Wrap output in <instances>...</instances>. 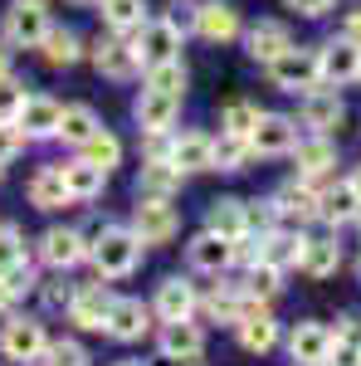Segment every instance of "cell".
<instances>
[{
    "mask_svg": "<svg viewBox=\"0 0 361 366\" xmlns=\"http://www.w3.org/2000/svg\"><path fill=\"white\" fill-rule=\"evenodd\" d=\"M98 5H103V25L117 34L147 25V0H98Z\"/></svg>",
    "mask_w": 361,
    "mask_h": 366,
    "instance_id": "cell-33",
    "label": "cell"
},
{
    "mask_svg": "<svg viewBox=\"0 0 361 366\" xmlns=\"http://www.w3.org/2000/svg\"><path fill=\"white\" fill-rule=\"evenodd\" d=\"M5 29H10V44L39 49L44 34H49V15H44V5H25V0H15V10H10Z\"/></svg>",
    "mask_w": 361,
    "mask_h": 366,
    "instance_id": "cell-10",
    "label": "cell"
},
{
    "mask_svg": "<svg viewBox=\"0 0 361 366\" xmlns=\"http://www.w3.org/2000/svg\"><path fill=\"white\" fill-rule=\"evenodd\" d=\"M132 113H137L142 132H167L171 122H176V113H181V98H176V93H157V88H142Z\"/></svg>",
    "mask_w": 361,
    "mask_h": 366,
    "instance_id": "cell-12",
    "label": "cell"
},
{
    "mask_svg": "<svg viewBox=\"0 0 361 366\" xmlns=\"http://www.w3.org/2000/svg\"><path fill=\"white\" fill-rule=\"evenodd\" d=\"M347 181H352V191L361 196V167H352V176H347Z\"/></svg>",
    "mask_w": 361,
    "mask_h": 366,
    "instance_id": "cell-52",
    "label": "cell"
},
{
    "mask_svg": "<svg viewBox=\"0 0 361 366\" xmlns=\"http://www.w3.org/2000/svg\"><path fill=\"white\" fill-rule=\"evenodd\" d=\"M205 352V337H200V327H195L191 317H176L162 327V357L167 362H195Z\"/></svg>",
    "mask_w": 361,
    "mask_h": 366,
    "instance_id": "cell-15",
    "label": "cell"
},
{
    "mask_svg": "<svg viewBox=\"0 0 361 366\" xmlns=\"http://www.w3.org/2000/svg\"><path fill=\"white\" fill-rule=\"evenodd\" d=\"M88 54H93V69L108 74V79H132V74H137V54H132V44H122V39H98Z\"/></svg>",
    "mask_w": 361,
    "mask_h": 366,
    "instance_id": "cell-22",
    "label": "cell"
},
{
    "mask_svg": "<svg viewBox=\"0 0 361 366\" xmlns=\"http://www.w3.org/2000/svg\"><path fill=\"white\" fill-rule=\"evenodd\" d=\"M210 229L224 234V239L244 234V229H249V205H244V200H234V196H220L215 205H210Z\"/></svg>",
    "mask_w": 361,
    "mask_h": 366,
    "instance_id": "cell-32",
    "label": "cell"
},
{
    "mask_svg": "<svg viewBox=\"0 0 361 366\" xmlns=\"http://www.w3.org/2000/svg\"><path fill=\"white\" fill-rule=\"evenodd\" d=\"M234 327H239V342H244V352H269V347L278 342V322H274V317H269L264 308L254 312V303L244 308V317H239Z\"/></svg>",
    "mask_w": 361,
    "mask_h": 366,
    "instance_id": "cell-28",
    "label": "cell"
},
{
    "mask_svg": "<svg viewBox=\"0 0 361 366\" xmlns=\"http://www.w3.org/2000/svg\"><path fill=\"white\" fill-rule=\"evenodd\" d=\"M249 137H234V132H224L220 142H215V167L220 171H244V162H249Z\"/></svg>",
    "mask_w": 361,
    "mask_h": 366,
    "instance_id": "cell-38",
    "label": "cell"
},
{
    "mask_svg": "<svg viewBox=\"0 0 361 366\" xmlns=\"http://www.w3.org/2000/svg\"><path fill=\"white\" fill-rule=\"evenodd\" d=\"M357 274H361V264H357Z\"/></svg>",
    "mask_w": 361,
    "mask_h": 366,
    "instance_id": "cell-57",
    "label": "cell"
},
{
    "mask_svg": "<svg viewBox=\"0 0 361 366\" xmlns=\"http://www.w3.org/2000/svg\"><path fill=\"white\" fill-rule=\"evenodd\" d=\"M39 54H44V64L49 69H69V64H79V34L74 29H49L44 34V44H39Z\"/></svg>",
    "mask_w": 361,
    "mask_h": 366,
    "instance_id": "cell-34",
    "label": "cell"
},
{
    "mask_svg": "<svg viewBox=\"0 0 361 366\" xmlns=\"http://www.w3.org/2000/svg\"><path fill=\"white\" fill-rule=\"evenodd\" d=\"M278 279H283L278 269H269V264H254V269H249V283H244V293H249V298H274V293H278Z\"/></svg>",
    "mask_w": 361,
    "mask_h": 366,
    "instance_id": "cell-40",
    "label": "cell"
},
{
    "mask_svg": "<svg viewBox=\"0 0 361 366\" xmlns=\"http://www.w3.org/2000/svg\"><path fill=\"white\" fill-rule=\"evenodd\" d=\"M59 117H64V108H59L54 98L34 93V98H25V103H20L15 122L25 127V137H59Z\"/></svg>",
    "mask_w": 361,
    "mask_h": 366,
    "instance_id": "cell-14",
    "label": "cell"
},
{
    "mask_svg": "<svg viewBox=\"0 0 361 366\" xmlns=\"http://www.w3.org/2000/svg\"><path fill=\"white\" fill-rule=\"evenodd\" d=\"M147 88H157V93H186V64L181 59H167V64H152L147 69Z\"/></svg>",
    "mask_w": 361,
    "mask_h": 366,
    "instance_id": "cell-37",
    "label": "cell"
},
{
    "mask_svg": "<svg viewBox=\"0 0 361 366\" xmlns=\"http://www.w3.org/2000/svg\"><path fill=\"white\" fill-rule=\"evenodd\" d=\"M157 312H162V322L191 317V312H195V288L186 279H167L162 288H157Z\"/></svg>",
    "mask_w": 361,
    "mask_h": 366,
    "instance_id": "cell-30",
    "label": "cell"
},
{
    "mask_svg": "<svg viewBox=\"0 0 361 366\" xmlns=\"http://www.w3.org/2000/svg\"><path fill=\"white\" fill-rule=\"evenodd\" d=\"M88 254H93V264H98L103 279H127L142 259V239H137V229L112 225L98 234V244H88Z\"/></svg>",
    "mask_w": 361,
    "mask_h": 366,
    "instance_id": "cell-1",
    "label": "cell"
},
{
    "mask_svg": "<svg viewBox=\"0 0 361 366\" xmlns=\"http://www.w3.org/2000/svg\"><path fill=\"white\" fill-rule=\"evenodd\" d=\"M0 347H5V357H10V362H29V357H39V352L49 347L44 322H34V317H15V322L5 327Z\"/></svg>",
    "mask_w": 361,
    "mask_h": 366,
    "instance_id": "cell-11",
    "label": "cell"
},
{
    "mask_svg": "<svg viewBox=\"0 0 361 366\" xmlns=\"http://www.w3.org/2000/svg\"><path fill=\"white\" fill-rule=\"evenodd\" d=\"M108 308H112V298H108L103 283H84V288L69 298V317H74L84 332H103V327H108Z\"/></svg>",
    "mask_w": 361,
    "mask_h": 366,
    "instance_id": "cell-8",
    "label": "cell"
},
{
    "mask_svg": "<svg viewBox=\"0 0 361 366\" xmlns=\"http://www.w3.org/2000/svg\"><path fill=\"white\" fill-rule=\"evenodd\" d=\"M274 200H264V205H249V225H259V229H274Z\"/></svg>",
    "mask_w": 361,
    "mask_h": 366,
    "instance_id": "cell-48",
    "label": "cell"
},
{
    "mask_svg": "<svg viewBox=\"0 0 361 366\" xmlns=\"http://www.w3.org/2000/svg\"><path fill=\"white\" fill-rule=\"evenodd\" d=\"M147 317L152 312L142 308L137 298H112V308H108V337H117V342H137L142 332H147Z\"/></svg>",
    "mask_w": 361,
    "mask_h": 366,
    "instance_id": "cell-21",
    "label": "cell"
},
{
    "mask_svg": "<svg viewBox=\"0 0 361 366\" xmlns=\"http://www.w3.org/2000/svg\"><path fill=\"white\" fill-rule=\"evenodd\" d=\"M132 229H137L142 244H167V239H176V229H181V215L171 210V200L142 196L137 200V215H132Z\"/></svg>",
    "mask_w": 361,
    "mask_h": 366,
    "instance_id": "cell-4",
    "label": "cell"
},
{
    "mask_svg": "<svg viewBox=\"0 0 361 366\" xmlns=\"http://www.w3.org/2000/svg\"><path fill=\"white\" fill-rule=\"evenodd\" d=\"M317 215H322L327 225H352V220H361V196L352 191V181H342V186H332V191H322Z\"/></svg>",
    "mask_w": 361,
    "mask_h": 366,
    "instance_id": "cell-24",
    "label": "cell"
},
{
    "mask_svg": "<svg viewBox=\"0 0 361 366\" xmlns=\"http://www.w3.org/2000/svg\"><path fill=\"white\" fill-rule=\"evenodd\" d=\"M332 342H337L332 327H322V322H298L293 337H288V352H293V362H298V366H327Z\"/></svg>",
    "mask_w": 361,
    "mask_h": 366,
    "instance_id": "cell-7",
    "label": "cell"
},
{
    "mask_svg": "<svg viewBox=\"0 0 361 366\" xmlns=\"http://www.w3.org/2000/svg\"><path fill=\"white\" fill-rule=\"evenodd\" d=\"M74 5H98V0H74Z\"/></svg>",
    "mask_w": 361,
    "mask_h": 366,
    "instance_id": "cell-53",
    "label": "cell"
},
{
    "mask_svg": "<svg viewBox=\"0 0 361 366\" xmlns=\"http://www.w3.org/2000/svg\"><path fill=\"white\" fill-rule=\"evenodd\" d=\"M298 254H303V234H293V229H264V239H259V264H269V269H293L298 264Z\"/></svg>",
    "mask_w": 361,
    "mask_h": 366,
    "instance_id": "cell-20",
    "label": "cell"
},
{
    "mask_svg": "<svg viewBox=\"0 0 361 366\" xmlns=\"http://www.w3.org/2000/svg\"><path fill=\"white\" fill-rule=\"evenodd\" d=\"M64 171V186H69V196L74 200H93V196H103V181H108V171L103 167H93V162H69V167H59Z\"/></svg>",
    "mask_w": 361,
    "mask_h": 366,
    "instance_id": "cell-29",
    "label": "cell"
},
{
    "mask_svg": "<svg viewBox=\"0 0 361 366\" xmlns=\"http://www.w3.org/2000/svg\"><path fill=\"white\" fill-rule=\"evenodd\" d=\"M15 298H20V293H15V288H10V283L0 279V308H10V303H15Z\"/></svg>",
    "mask_w": 361,
    "mask_h": 366,
    "instance_id": "cell-50",
    "label": "cell"
},
{
    "mask_svg": "<svg viewBox=\"0 0 361 366\" xmlns=\"http://www.w3.org/2000/svg\"><path fill=\"white\" fill-rule=\"evenodd\" d=\"M20 103H25V88L15 84V79H0V122H15Z\"/></svg>",
    "mask_w": 361,
    "mask_h": 366,
    "instance_id": "cell-45",
    "label": "cell"
},
{
    "mask_svg": "<svg viewBox=\"0 0 361 366\" xmlns=\"http://www.w3.org/2000/svg\"><path fill=\"white\" fill-rule=\"evenodd\" d=\"M191 269H200V274H224L229 269V239L215 234V229L195 234L191 239Z\"/></svg>",
    "mask_w": 361,
    "mask_h": 366,
    "instance_id": "cell-25",
    "label": "cell"
},
{
    "mask_svg": "<svg viewBox=\"0 0 361 366\" xmlns=\"http://www.w3.org/2000/svg\"><path fill=\"white\" fill-rule=\"evenodd\" d=\"M44 357H49V366H88V352L79 342H49Z\"/></svg>",
    "mask_w": 361,
    "mask_h": 366,
    "instance_id": "cell-42",
    "label": "cell"
},
{
    "mask_svg": "<svg viewBox=\"0 0 361 366\" xmlns=\"http://www.w3.org/2000/svg\"><path fill=\"white\" fill-rule=\"evenodd\" d=\"M288 10H298V15H307V20H317V15L332 10V0H288Z\"/></svg>",
    "mask_w": 361,
    "mask_h": 366,
    "instance_id": "cell-47",
    "label": "cell"
},
{
    "mask_svg": "<svg viewBox=\"0 0 361 366\" xmlns=\"http://www.w3.org/2000/svg\"><path fill=\"white\" fill-rule=\"evenodd\" d=\"M229 264H239V269H254L259 264V239H254L249 229L229 239Z\"/></svg>",
    "mask_w": 361,
    "mask_h": 366,
    "instance_id": "cell-43",
    "label": "cell"
},
{
    "mask_svg": "<svg viewBox=\"0 0 361 366\" xmlns=\"http://www.w3.org/2000/svg\"><path fill=\"white\" fill-rule=\"evenodd\" d=\"M249 59H259V64H274L288 44H293V34H288V25H278V20H264V25L249 29Z\"/></svg>",
    "mask_w": 361,
    "mask_h": 366,
    "instance_id": "cell-27",
    "label": "cell"
},
{
    "mask_svg": "<svg viewBox=\"0 0 361 366\" xmlns=\"http://www.w3.org/2000/svg\"><path fill=\"white\" fill-rule=\"evenodd\" d=\"M0 79H10V49H0Z\"/></svg>",
    "mask_w": 361,
    "mask_h": 366,
    "instance_id": "cell-51",
    "label": "cell"
},
{
    "mask_svg": "<svg viewBox=\"0 0 361 366\" xmlns=\"http://www.w3.org/2000/svg\"><path fill=\"white\" fill-rule=\"evenodd\" d=\"M181 176H186V171L176 167L171 157H157V162H147V167H142L137 196H152V200H171L176 191H181Z\"/></svg>",
    "mask_w": 361,
    "mask_h": 366,
    "instance_id": "cell-19",
    "label": "cell"
},
{
    "mask_svg": "<svg viewBox=\"0 0 361 366\" xmlns=\"http://www.w3.org/2000/svg\"><path fill=\"white\" fill-rule=\"evenodd\" d=\"M317 69H322V84H357L361 79V44L352 39H332L327 49H317Z\"/></svg>",
    "mask_w": 361,
    "mask_h": 366,
    "instance_id": "cell-6",
    "label": "cell"
},
{
    "mask_svg": "<svg viewBox=\"0 0 361 366\" xmlns=\"http://www.w3.org/2000/svg\"><path fill=\"white\" fill-rule=\"evenodd\" d=\"M98 132V113L93 108H84V103H74V108H64V117H59V137L74 142V147H84L88 137Z\"/></svg>",
    "mask_w": 361,
    "mask_h": 366,
    "instance_id": "cell-35",
    "label": "cell"
},
{
    "mask_svg": "<svg viewBox=\"0 0 361 366\" xmlns=\"http://www.w3.org/2000/svg\"><path fill=\"white\" fill-rule=\"evenodd\" d=\"M15 264H25V239L15 229H0V274L15 269Z\"/></svg>",
    "mask_w": 361,
    "mask_h": 366,
    "instance_id": "cell-44",
    "label": "cell"
},
{
    "mask_svg": "<svg viewBox=\"0 0 361 366\" xmlns=\"http://www.w3.org/2000/svg\"><path fill=\"white\" fill-rule=\"evenodd\" d=\"M220 122H224V132H234V137H249L254 122H259V108H254V103H229Z\"/></svg>",
    "mask_w": 361,
    "mask_h": 366,
    "instance_id": "cell-39",
    "label": "cell"
},
{
    "mask_svg": "<svg viewBox=\"0 0 361 366\" xmlns=\"http://www.w3.org/2000/svg\"><path fill=\"white\" fill-rule=\"evenodd\" d=\"M171 162L181 171H210L215 167V142L200 137V132H181L171 142Z\"/></svg>",
    "mask_w": 361,
    "mask_h": 366,
    "instance_id": "cell-23",
    "label": "cell"
},
{
    "mask_svg": "<svg viewBox=\"0 0 361 366\" xmlns=\"http://www.w3.org/2000/svg\"><path fill=\"white\" fill-rule=\"evenodd\" d=\"M25 5H44V0H25Z\"/></svg>",
    "mask_w": 361,
    "mask_h": 366,
    "instance_id": "cell-55",
    "label": "cell"
},
{
    "mask_svg": "<svg viewBox=\"0 0 361 366\" xmlns=\"http://www.w3.org/2000/svg\"><path fill=\"white\" fill-rule=\"evenodd\" d=\"M0 279L10 283V288H15V293H25V288H34V274H29V264H15V269H5V274H0Z\"/></svg>",
    "mask_w": 361,
    "mask_h": 366,
    "instance_id": "cell-46",
    "label": "cell"
},
{
    "mask_svg": "<svg viewBox=\"0 0 361 366\" xmlns=\"http://www.w3.org/2000/svg\"><path fill=\"white\" fill-rule=\"evenodd\" d=\"M195 34L210 39V44H229V39L239 34V15H234V5H224V0H205V5L195 10Z\"/></svg>",
    "mask_w": 361,
    "mask_h": 366,
    "instance_id": "cell-9",
    "label": "cell"
},
{
    "mask_svg": "<svg viewBox=\"0 0 361 366\" xmlns=\"http://www.w3.org/2000/svg\"><path fill=\"white\" fill-rule=\"evenodd\" d=\"M342 39H352V44H361V15H352V20L342 25Z\"/></svg>",
    "mask_w": 361,
    "mask_h": 366,
    "instance_id": "cell-49",
    "label": "cell"
},
{
    "mask_svg": "<svg viewBox=\"0 0 361 366\" xmlns=\"http://www.w3.org/2000/svg\"><path fill=\"white\" fill-rule=\"evenodd\" d=\"M269 79H274V88H283V93H307V88L322 84V69H317V49H283V54L269 64Z\"/></svg>",
    "mask_w": 361,
    "mask_h": 366,
    "instance_id": "cell-2",
    "label": "cell"
},
{
    "mask_svg": "<svg viewBox=\"0 0 361 366\" xmlns=\"http://www.w3.org/2000/svg\"><path fill=\"white\" fill-rule=\"evenodd\" d=\"M342 117H347V108H342L337 93H327V88H307L303 93V127H312V132H332Z\"/></svg>",
    "mask_w": 361,
    "mask_h": 366,
    "instance_id": "cell-18",
    "label": "cell"
},
{
    "mask_svg": "<svg viewBox=\"0 0 361 366\" xmlns=\"http://www.w3.org/2000/svg\"><path fill=\"white\" fill-rule=\"evenodd\" d=\"M317 200H322V191H317L312 181H288V186L274 196V210L283 215V220L307 225V220H317Z\"/></svg>",
    "mask_w": 361,
    "mask_h": 366,
    "instance_id": "cell-13",
    "label": "cell"
},
{
    "mask_svg": "<svg viewBox=\"0 0 361 366\" xmlns=\"http://www.w3.org/2000/svg\"><path fill=\"white\" fill-rule=\"evenodd\" d=\"M298 269L307 279H327L342 269V244L337 239H303V254H298Z\"/></svg>",
    "mask_w": 361,
    "mask_h": 366,
    "instance_id": "cell-26",
    "label": "cell"
},
{
    "mask_svg": "<svg viewBox=\"0 0 361 366\" xmlns=\"http://www.w3.org/2000/svg\"><path fill=\"white\" fill-rule=\"evenodd\" d=\"M132 54H137L142 69L152 64H167V59H181V25L176 20H147L132 39Z\"/></svg>",
    "mask_w": 361,
    "mask_h": 366,
    "instance_id": "cell-3",
    "label": "cell"
},
{
    "mask_svg": "<svg viewBox=\"0 0 361 366\" xmlns=\"http://www.w3.org/2000/svg\"><path fill=\"white\" fill-rule=\"evenodd\" d=\"M293 157H298V176L303 181H317L322 171L337 167V147L327 142V132H312V137L293 142Z\"/></svg>",
    "mask_w": 361,
    "mask_h": 366,
    "instance_id": "cell-16",
    "label": "cell"
},
{
    "mask_svg": "<svg viewBox=\"0 0 361 366\" xmlns=\"http://www.w3.org/2000/svg\"><path fill=\"white\" fill-rule=\"evenodd\" d=\"M117 366H142V362H117Z\"/></svg>",
    "mask_w": 361,
    "mask_h": 366,
    "instance_id": "cell-54",
    "label": "cell"
},
{
    "mask_svg": "<svg viewBox=\"0 0 361 366\" xmlns=\"http://www.w3.org/2000/svg\"><path fill=\"white\" fill-rule=\"evenodd\" d=\"M84 162H93V167H103V171H112L117 162H122V142L112 137V132H93V137L84 142Z\"/></svg>",
    "mask_w": 361,
    "mask_h": 366,
    "instance_id": "cell-36",
    "label": "cell"
},
{
    "mask_svg": "<svg viewBox=\"0 0 361 366\" xmlns=\"http://www.w3.org/2000/svg\"><path fill=\"white\" fill-rule=\"evenodd\" d=\"M293 142H298V122L283 113H259L249 132V147L259 157H283V152H293Z\"/></svg>",
    "mask_w": 361,
    "mask_h": 366,
    "instance_id": "cell-5",
    "label": "cell"
},
{
    "mask_svg": "<svg viewBox=\"0 0 361 366\" xmlns=\"http://www.w3.org/2000/svg\"><path fill=\"white\" fill-rule=\"evenodd\" d=\"M39 254H44L49 269H74L79 259H88V244H84L79 229H49V234L39 239Z\"/></svg>",
    "mask_w": 361,
    "mask_h": 366,
    "instance_id": "cell-17",
    "label": "cell"
},
{
    "mask_svg": "<svg viewBox=\"0 0 361 366\" xmlns=\"http://www.w3.org/2000/svg\"><path fill=\"white\" fill-rule=\"evenodd\" d=\"M25 127H20V122H0V167H5V162H15V157H20V152H25Z\"/></svg>",
    "mask_w": 361,
    "mask_h": 366,
    "instance_id": "cell-41",
    "label": "cell"
},
{
    "mask_svg": "<svg viewBox=\"0 0 361 366\" xmlns=\"http://www.w3.org/2000/svg\"><path fill=\"white\" fill-rule=\"evenodd\" d=\"M69 186H64V171L49 167V171H39L34 181H29V205L34 210H59V205H69Z\"/></svg>",
    "mask_w": 361,
    "mask_h": 366,
    "instance_id": "cell-31",
    "label": "cell"
},
{
    "mask_svg": "<svg viewBox=\"0 0 361 366\" xmlns=\"http://www.w3.org/2000/svg\"><path fill=\"white\" fill-rule=\"evenodd\" d=\"M357 347H361V332H357Z\"/></svg>",
    "mask_w": 361,
    "mask_h": 366,
    "instance_id": "cell-56",
    "label": "cell"
}]
</instances>
